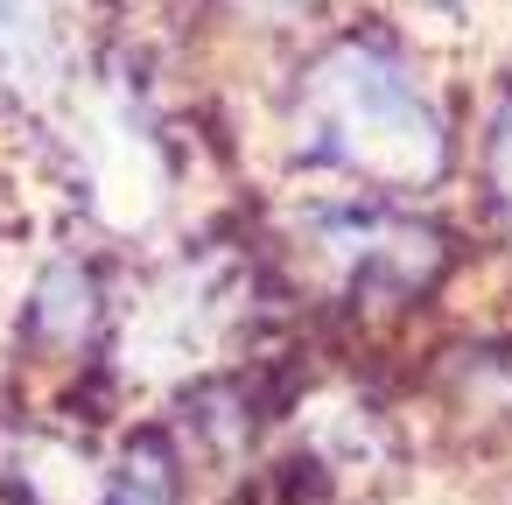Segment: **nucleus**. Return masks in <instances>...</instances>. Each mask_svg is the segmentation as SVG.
Listing matches in <instances>:
<instances>
[{"instance_id": "nucleus-1", "label": "nucleus", "mask_w": 512, "mask_h": 505, "mask_svg": "<svg viewBox=\"0 0 512 505\" xmlns=\"http://www.w3.org/2000/svg\"><path fill=\"white\" fill-rule=\"evenodd\" d=\"M288 155L358 197H421L456 162V127L421 57L386 29L323 36L281 92Z\"/></svg>"}, {"instance_id": "nucleus-2", "label": "nucleus", "mask_w": 512, "mask_h": 505, "mask_svg": "<svg viewBox=\"0 0 512 505\" xmlns=\"http://www.w3.org/2000/svg\"><path fill=\"white\" fill-rule=\"evenodd\" d=\"M253 330V281L232 253H190L155 267L134 302H113V365L141 379H204Z\"/></svg>"}, {"instance_id": "nucleus-6", "label": "nucleus", "mask_w": 512, "mask_h": 505, "mask_svg": "<svg viewBox=\"0 0 512 505\" xmlns=\"http://www.w3.org/2000/svg\"><path fill=\"white\" fill-rule=\"evenodd\" d=\"M190 463L169 435H134L113 463H106V484H99V505H190L183 491Z\"/></svg>"}, {"instance_id": "nucleus-8", "label": "nucleus", "mask_w": 512, "mask_h": 505, "mask_svg": "<svg viewBox=\"0 0 512 505\" xmlns=\"http://www.w3.org/2000/svg\"><path fill=\"white\" fill-rule=\"evenodd\" d=\"M232 8H246L253 22H309V15L330 8V0H232Z\"/></svg>"}, {"instance_id": "nucleus-5", "label": "nucleus", "mask_w": 512, "mask_h": 505, "mask_svg": "<svg viewBox=\"0 0 512 505\" xmlns=\"http://www.w3.org/2000/svg\"><path fill=\"white\" fill-rule=\"evenodd\" d=\"M22 337L43 358H85L113 337V295L92 253H50L22 295Z\"/></svg>"}, {"instance_id": "nucleus-10", "label": "nucleus", "mask_w": 512, "mask_h": 505, "mask_svg": "<svg viewBox=\"0 0 512 505\" xmlns=\"http://www.w3.org/2000/svg\"><path fill=\"white\" fill-rule=\"evenodd\" d=\"M0 260H8V253H0Z\"/></svg>"}, {"instance_id": "nucleus-9", "label": "nucleus", "mask_w": 512, "mask_h": 505, "mask_svg": "<svg viewBox=\"0 0 512 505\" xmlns=\"http://www.w3.org/2000/svg\"><path fill=\"white\" fill-rule=\"evenodd\" d=\"M421 8H463V0H421Z\"/></svg>"}, {"instance_id": "nucleus-4", "label": "nucleus", "mask_w": 512, "mask_h": 505, "mask_svg": "<svg viewBox=\"0 0 512 505\" xmlns=\"http://www.w3.org/2000/svg\"><path fill=\"white\" fill-rule=\"evenodd\" d=\"M71 85H85L78 0H0V99L57 106Z\"/></svg>"}, {"instance_id": "nucleus-7", "label": "nucleus", "mask_w": 512, "mask_h": 505, "mask_svg": "<svg viewBox=\"0 0 512 505\" xmlns=\"http://www.w3.org/2000/svg\"><path fill=\"white\" fill-rule=\"evenodd\" d=\"M477 183H484L491 218L512 232V85L491 99V113L477 127Z\"/></svg>"}, {"instance_id": "nucleus-3", "label": "nucleus", "mask_w": 512, "mask_h": 505, "mask_svg": "<svg viewBox=\"0 0 512 505\" xmlns=\"http://www.w3.org/2000/svg\"><path fill=\"white\" fill-rule=\"evenodd\" d=\"M295 260L344 309H407L442 274V232L393 197H309L295 211Z\"/></svg>"}]
</instances>
